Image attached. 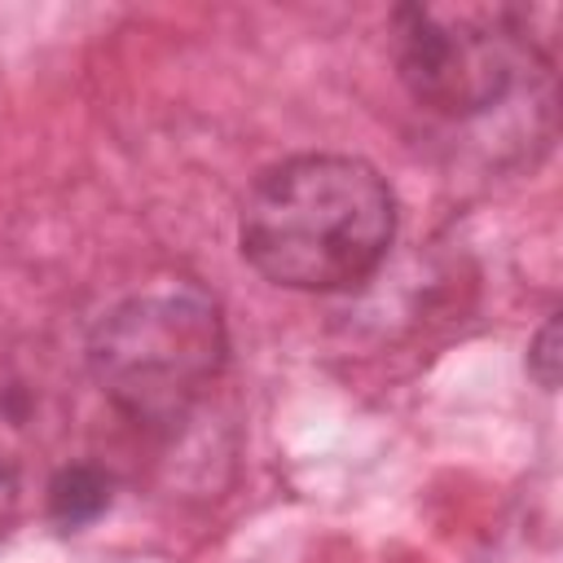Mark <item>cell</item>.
Returning a JSON list of instances; mask_svg holds the SVG:
<instances>
[{
    "instance_id": "1",
    "label": "cell",
    "mask_w": 563,
    "mask_h": 563,
    "mask_svg": "<svg viewBox=\"0 0 563 563\" xmlns=\"http://www.w3.org/2000/svg\"><path fill=\"white\" fill-rule=\"evenodd\" d=\"M396 238V198L352 154H299L268 167L242 202L246 264L286 290H352Z\"/></svg>"
},
{
    "instance_id": "2",
    "label": "cell",
    "mask_w": 563,
    "mask_h": 563,
    "mask_svg": "<svg viewBox=\"0 0 563 563\" xmlns=\"http://www.w3.org/2000/svg\"><path fill=\"white\" fill-rule=\"evenodd\" d=\"M224 321L194 282H163L123 299L88 343L97 387L145 427L180 422L224 369Z\"/></svg>"
},
{
    "instance_id": "3",
    "label": "cell",
    "mask_w": 563,
    "mask_h": 563,
    "mask_svg": "<svg viewBox=\"0 0 563 563\" xmlns=\"http://www.w3.org/2000/svg\"><path fill=\"white\" fill-rule=\"evenodd\" d=\"M396 66L409 97L435 114H484L532 75V22L519 9H396Z\"/></svg>"
},
{
    "instance_id": "4",
    "label": "cell",
    "mask_w": 563,
    "mask_h": 563,
    "mask_svg": "<svg viewBox=\"0 0 563 563\" xmlns=\"http://www.w3.org/2000/svg\"><path fill=\"white\" fill-rule=\"evenodd\" d=\"M110 506V475L79 462V466H62L48 484V515L62 528H84L92 523L101 510Z\"/></svg>"
},
{
    "instance_id": "5",
    "label": "cell",
    "mask_w": 563,
    "mask_h": 563,
    "mask_svg": "<svg viewBox=\"0 0 563 563\" xmlns=\"http://www.w3.org/2000/svg\"><path fill=\"white\" fill-rule=\"evenodd\" d=\"M554 343H559V317H550L541 325V334H537V343L528 352V369L537 374L541 387H554L559 383V352H554Z\"/></svg>"
},
{
    "instance_id": "6",
    "label": "cell",
    "mask_w": 563,
    "mask_h": 563,
    "mask_svg": "<svg viewBox=\"0 0 563 563\" xmlns=\"http://www.w3.org/2000/svg\"><path fill=\"white\" fill-rule=\"evenodd\" d=\"M13 510H18V475H13V462L0 449V532L9 528Z\"/></svg>"
}]
</instances>
